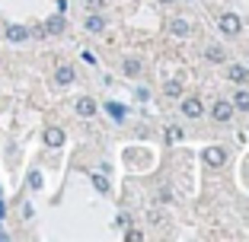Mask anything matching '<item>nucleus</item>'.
<instances>
[{
    "instance_id": "nucleus-1",
    "label": "nucleus",
    "mask_w": 249,
    "mask_h": 242,
    "mask_svg": "<svg viewBox=\"0 0 249 242\" xmlns=\"http://www.w3.org/2000/svg\"><path fill=\"white\" fill-rule=\"evenodd\" d=\"M217 26H220V32H227V35H236V32L243 29V22H240V16H236V13H224L217 19Z\"/></svg>"
},
{
    "instance_id": "nucleus-2",
    "label": "nucleus",
    "mask_w": 249,
    "mask_h": 242,
    "mask_svg": "<svg viewBox=\"0 0 249 242\" xmlns=\"http://www.w3.org/2000/svg\"><path fill=\"white\" fill-rule=\"evenodd\" d=\"M205 162H208L211 169L224 166V162H227V150H224V147H208V150H205Z\"/></svg>"
},
{
    "instance_id": "nucleus-3",
    "label": "nucleus",
    "mask_w": 249,
    "mask_h": 242,
    "mask_svg": "<svg viewBox=\"0 0 249 242\" xmlns=\"http://www.w3.org/2000/svg\"><path fill=\"white\" fill-rule=\"evenodd\" d=\"M211 115H214V121H230V115H233V102L217 99V102H214V109H211Z\"/></svg>"
},
{
    "instance_id": "nucleus-4",
    "label": "nucleus",
    "mask_w": 249,
    "mask_h": 242,
    "mask_svg": "<svg viewBox=\"0 0 249 242\" xmlns=\"http://www.w3.org/2000/svg\"><path fill=\"white\" fill-rule=\"evenodd\" d=\"M7 38H10V42H26V38H29V29H26V26L10 22V26H7Z\"/></svg>"
},
{
    "instance_id": "nucleus-5",
    "label": "nucleus",
    "mask_w": 249,
    "mask_h": 242,
    "mask_svg": "<svg viewBox=\"0 0 249 242\" xmlns=\"http://www.w3.org/2000/svg\"><path fill=\"white\" fill-rule=\"evenodd\" d=\"M201 112H205V109H201V102H198V99H182V115L185 118H198Z\"/></svg>"
},
{
    "instance_id": "nucleus-6",
    "label": "nucleus",
    "mask_w": 249,
    "mask_h": 242,
    "mask_svg": "<svg viewBox=\"0 0 249 242\" xmlns=\"http://www.w3.org/2000/svg\"><path fill=\"white\" fill-rule=\"evenodd\" d=\"M77 115L93 118L96 115V102H93V99H87V96H83V99H77Z\"/></svg>"
},
{
    "instance_id": "nucleus-7",
    "label": "nucleus",
    "mask_w": 249,
    "mask_h": 242,
    "mask_svg": "<svg viewBox=\"0 0 249 242\" xmlns=\"http://www.w3.org/2000/svg\"><path fill=\"white\" fill-rule=\"evenodd\" d=\"M45 144H48V147H61V144H64V131H61V128H48V131H45Z\"/></svg>"
},
{
    "instance_id": "nucleus-8",
    "label": "nucleus",
    "mask_w": 249,
    "mask_h": 242,
    "mask_svg": "<svg viewBox=\"0 0 249 242\" xmlns=\"http://www.w3.org/2000/svg\"><path fill=\"white\" fill-rule=\"evenodd\" d=\"M169 29H173V35L185 38V35L192 32V26H189V19H173V22H169Z\"/></svg>"
},
{
    "instance_id": "nucleus-9",
    "label": "nucleus",
    "mask_w": 249,
    "mask_h": 242,
    "mask_svg": "<svg viewBox=\"0 0 249 242\" xmlns=\"http://www.w3.org/2000/svg\"><path fill=\"white\" fill-rule=\"evenodd\" d=\"M227 77H230V80H233V83H246L249 70H246V67H243V64H233V67H230V70H227Z\"/></svg>"
},
{
    "instance_id": "nucleus-10",
    "label": "nucleus",
    "mask_w": 249,
    "mask_h": 242,
    "mask_svg": "<svg viewBox=\"0 0 249 242\" xmlns=\"http://www.w3.org/2000/svg\"><path fill=\"white\" fill-rule=\"evenodd\" d=\"M45 32H52V35L64 32V16H52V19L45 22Z\"/></svg>"
},
{
    "instance_id": "nucleus-11",
    "label": "nucleus",
    "mask_w": 249,
    "mask_h": 242,
    "mask_svg": "<svg viewBox=\"0 0 249 242\" xmlns=\"http://www.w3.org/2000/svg\"><path fill=\"white\" fill-rule=\"evenodd\" d=\"M106 112H109L115 121H124V115H128V109H124V105H118V102H106Z\"/></svg>"
},
{
    "instance_id": "nucleus-12",
    "label": "nucleus",
    "mask_w": 249,
    "mask_h": 242,
    "mask_svg": "<svg viewBox=\"0 0 249 242\" xmlns=\"http://www.w3.org/2000/svg\"><path fill=\"white\" fill-rule=\"evenodd\" d=\"M233 109L236 112H249V93L246 89H240V93L233 96Z\"/></svg>"
},
{
    "instance_id": "nucleus-13",
    "label": "nucleus",
    "mask_w": 249,
    "mask_h": 242,
    "mask_svg": "<svg viewBox=\"0 0 249 242\" xmlns=\"http://www.w3.org/2000/svg\"><path fill=\"white\" fill-rule=\"evenodd\" d=\"M87 29H89V32H103V29H106V19H103L99 13L87 16Z\"/></svg>"
},
{
    "instance_id": "nucleus-14",
    "label": "nucleus",
    "mask_w": 249,
    "mask_h": 242,
    "mask_svg": "<svg viewBox=\"0 0 249 242\" xmlns=\"http://www.w3.org/2000/svg\"><path fill=\"white\" fill-rule=\"evenodd\" d=\"M205 58H208V61H214V64H220V61H224V48H217V45H208Z\"/></svg>"
},
{
    "instance_id": "nucleus-15",
    "label": "nucleus",
    "mask_w": 249,
    "mask_h": 242,
    "mask_svg": "<svg viewBox=\"0 0 249 242\" xmlns=\"http://www.w3.org/2000/svg\"><path fill=\"white\" fill-rule=\"evenodd\" d=\"M54 77H58V83H61V86L73 83V70H71V67H58V74H54Z\"/></svg>"
},
{
    "instance_id": "nucleus-16",
    "label": "nucleus",
    "mask_w": 249,
    "mask_h": 242,
    "mask_svg": "<svg viewBox=\"0 0 249 242\" xmlns=\"http://www.w3.org/2000/svg\"><path fill=\"white\" fill-rule=\"evenodd\" d=\"M163 89H166V96H169V99H176V96H182V83H179V80H169Z\"/></svg>"
},
{
    "instance_id": "nucleus-17",
    "label": "nucleus",
    "mask_w": 249,
    "mask_h": 242,
    "mask_svg": "<svg viewBox=\"0 0 249 242\" xmlns=\"http://www.w3.org/2000/svg\"><path fill=\"white\" fill-rule=\"evenodd\" d=\"M124 74H128V77H138L141 74V61L128 58V61H124Z\"/></svg>"
},
{
    "instance_id": "nucleus-18",
    "label": "nucleus",
    "mask_w": 249,
    "mask_h": 242,
    "mask_svg": "<svg viewBox=\"0 0 249 242\" xmlns=\"http://www.w3.org/2000/svg\"><path fill=\"white\" fill-rule=\"evenodd\" d=\"M93 185H96V191H103V194L109 191V178L106 176H93Z\"/></svg>"
},
{
    "instance_id": "nucleus-19",
    "label": "nucleus",
    "mask_w": 249,
    "mask_h": 242,
    "mask_svg": "<svg viewBox=\"0 0 249 242\" xmlns=\"http://www.w3.org/2000/svg\"><path fill=\"white\" fill-rule=\"evenodd\" d=\"M29 185H32V188H42V172H32V176H29Z\"/></svg>"
},
{
    "instance_id": "nucleus-20",
    "label": "nucleus",
    "mask_w": 249,
    "mask_h": 242,
    "mask_svg": "<svg viewBox=\"0 0 249 242\" xmlns=\"http://www.w3.org/2000/svg\"><path fill=\"white\" fill-rule=\"evenodd\" d=\"M87 3H89L93 10H99V7H103V0H87Z\"/></svg>"
},
{
    "instance_id": "nucleus-21",
    "label": "nucleus",
    "mask_w": 249,
    "mask_h": 242,
    "mask_svg": "<svg viewBox=\"0 0 249 242\" xmlns=\"http://www.w3.org/2000/svg\"><path fill=\"white\" fill-rule=\"evenodd\" d=\"M160 3H173V0H160Z\"/></svg>"
}]
</instances>
